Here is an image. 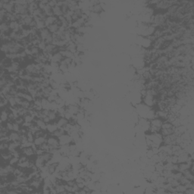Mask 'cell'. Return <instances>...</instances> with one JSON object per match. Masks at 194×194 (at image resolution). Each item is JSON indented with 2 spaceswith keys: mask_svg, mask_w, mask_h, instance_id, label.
Wrapping results in <instances>:
<instances>
[{
  "mask_svg": "<svg viewBox=\"0 0 194 194\" xmlns=\"http://www.w3.org/2000/svg\"><path fill=\"white\" fill-rule=\"evenodd\" d=\"M1 50L2 53L6 54H19L24 48L21 43L19 42L15 41H8L6 43H2L1 45Z\"/></svg>",
  "mask_w": 194,
  "mask_h": 194,
  "instance_id": "cell-1",
  "label": "cell"
},
{
  "mask_svg": "<svg viewBox=\"0 0 194 194\" xmlns=\"http://www.w3.org/2000/svg\"><path fill=\"white\" fill-rule=\"evenodd\" d=\"M145 137L146 139H150L156 147H159L162 144L163 136L162 135L160 132L159 133H149L148 132L147 133H146Z\"/></svg>",
  "mask_w": 194,
  "mask_h": 194,
  "instance_id": "cell-2",
  "label": "cell"
},
{
  "mask_svg": "<svg viewBox=\"0 0 194 194\" xmlns=\"http://www.w3.org/2000/svg\"><path fill=\"white\" fill-rule=\"evenodd\" d=\"M46 143L48 144L49 147V151L52 149H59L61 146L60 143H59V139L58 137H55L53 135L50 134L48 137L46 139Z\"/></svg>",
  "mask_w": 194,
  "mask_h": 194,
  "instance_id": "cell-3",
  "label": "cell"
},
{
  "mask_svg": "<svg viewBox=\"0 0 194 194\" xmlns=\"http://www.w3.org/2000/svg\"><path fill=\"white\" fill-rule=\"evenodd\" d=\"M143 101L145 105H146L149 107H152L157 104L158 102V98L155 96H151V95H146L145 96L143 97Z\"/></svg>",
  "mask_w": 194,
  "mask_h": 194,
  "instance_id": "cell-4",
  "label": "cell"
},
{
  "mask_svg": "<svg viewBox=\"0 0 194 194\" xmlns=\"http://www.w3.org/2000/svg\"><path fill=\"white\" fill-rule=\"evenodd\" d=\"M3 6L0 9H4L7 13H14V1H3Z\"/></svg>",
  "mask_w": 194,
  "mask_h": 194,
  "instance_id": "cell-5",
  "label": "cell"
},
{
  "mask_svg": "<svg viewBox=\"0 0 194 194\" xmlns=\"http://www.w3.org/2000/svg\"><path fill=\"white\" fill-rule=\"evenodd\" d=\"M21 153L22 155H26V156L28 157L29 159H34L33 157L37 156V155H36V151L33 149V147L32 146L22 148Z\"/></svg>",
  "mask_w": 194,
  "mask_h": 194,
  "instance_id": "cell-6",
  "label": "cell"
},
{
  "mask_svg": "<svg viewBox=\"0 0 194 194\" xmlns=\"http://www.w3.org/2000/svg\"><path fill=\"white\" fill-rule=\"evenodd\" d=\"M59 143H60V145H66V144H70V143H73L72 138L68 133H65L64 135H62L61 137L59 138Z\"/></svg>",
  "mask_w": 194,
  "mask_h": 194,
  "instance_id": "cell-7",
  "label": "cell"
},
{
  "mask_svg": "<svg viewBox=\"0 0 194 194\" xmlns=\"http://www.w3.org/2000/svg\"><path fill=\"white\" fill-rule=\"evenodd\" d=\"M0 30H1V33H3L6 35H9L10 33L12 32V30L9 26V22H2L0 24Z\"/></svg>",
  "mask_w": 194,
  "mask_h": 194,
  "instance_id": "cell-8",
  "label": "cell"
},
{
  "mask_svg": "<svg viewBox=\"0 0 194 194\" xmlns=\"http://www.w3.org/2000/svg\"><path fill=\"white\" fill-rule=\"evenodd\" d=\"M21 133L20 132L10 131L8 133V138H9L10 142H21Z\"/></svg>",
  "mask_w": 194,
  "mask_h": 194,
  "instance_id": "cell-9",
  "label": "cell"
},
{
  "mask_svg": "<svg viewBox=\"0 0 194 194\" xmlns=\"http://www.w3.org/2000/svg\"><path fill=\"white\" fill-rule=\"evenodd\" d=\"M59 153H61V155L64 156H70V153H71V150H70V146L69 144H66V145H62L60 146L59 149Z\"/></svg>",
  "mask_w": 194,
  "mask_h": 194,
  "instance_id": "cell-10",
  "label": "cell"
},
{
  "mask_svg": "<svg viewBox=\"0 0 194 194\" xmlns=\"http://www.w3.org/2000/svg\"><path fill=\"white\" fill-rule=\"evenodd\" d=\"M33 122H35V124L37 125L38 128L40 130H46V128H47V124L46 123L43 119L41 118H35Z\"/></svg>",
  "mask_w": 194,
  "mask_h": 194,
  "instance_id": "cell-11",
  "label": "cell"
},
{
  "mask_svg": "<svg viewBox=\"0 0 194 194\" xmlns=\"http://www.w3.org/2000/svg\"><path fill=\"white\" fill-rule=\"evenodd\" d=\"M65 59V58L63 57V55H61V52H56V53H55V54L52 55L51 60H50V61L59 64V63L61 62V61H63V59Z\"/></svg>",
  "mask_w": 194,
  "mask_h": 194,
  "instance_id": "cell-12",
  "label": "cell"
},
{
  "mask_svg": "<svg viewBox=\"0 0 194 194\" xmlns=\"http://www.w3.org/2000/svg\"><path fill=\"white\" fill-rule=\"evenodd\" d=\"M59 72L61 73V74H65V73H67L69 71V65H68L65 62L64 59H63V61H61V62L59 63Z\"/></svg>",
  "mask_w": 194,
  "mask_h": 194,
  "instance_id": "cell-13",
  "label": "cell"
},
{
  "mask_svg": "<svg viewBox=\"0 0 194 194\" xmlns=\"http://www.w3.org/2000/svg\"><path fill=\"white\" fill-rule=\"evenodd\" d=\"M41 50L39 49L37 46H31L30 47V55L34 58H37L41 53Z\"/></svg>",
  "mask_w": 194,
  "mask_h": 194,
  "instance_id": "cell-14",
  "label": "cell"
},
{
  "mask_svg": "<svg viewBox=\"0 0 194 194\" xmlns=\"http://www.w3.org/2000/svg\"><path fill=\"white\" fill-rule=\"evenodd\" d=\"M90 10L91 12L97 14H99L100 13H102V12H103V8H102V5H101V3H99V4L97 5L91 6L90 8Z\"/></svg>",
  "mask_w": 194,
  "mask_h": 194,
  "instance_id": "cell-15",
  "label": "cell"
},
{
  "mask_svg": "<svg viewBox=\"0 0 194 194\" xmlns=\"http://www.w3.org/2000/svg\"><path fill=\"white\" fill-rule=\"evenodd\" d=\"M55 123H56L58 128H64L68 124V120L65 118V117H60Z\"/></svg>",
  "mask_w": 194,
  "mask_h": 194,
  "instance_id": "cell-16",
  "label": "cell"
},
{
  "mask_svg": "<svg viewBox=\"0 0 194 194\" xmlns=\"http://www.w3.org/2000/svg\"><path fill=\"white\" fill-rule=\"evenodd\" d=\"M49 33H50V32H49V30H48L47 28H43V29H41L39 30V37H40L41 40H43V41L45 40V39L47 37V36L49 35Z\"/></svg>",
  "mask_w": 194,
  "mask_h": 194,
  "instance_id": "cell-17",
  "label": "cell"
},
{
  "mask_svg": "<svg viewBox=\"0 0 194 194\" xmlns=\"http://www.w3.org/2000/svg\"><path fill=\"white\" fill-rule=\"evenodd\" d=\"M57 20H58V18L55 17L54 15H53V16H49V17H47V18H46L45 21H44V22H45L46 27L47 28V27L50 26L51 24L55 23Z\"/></svg>",
  "mask_w": 194,
  "mask_h": 194,
  "instance_id": "cell-18",
  "label": "cell"
},
{
  "mask_svg": "<svg viewBox=\"0 0 194 194\" xmlns=\"http://www.w3.org/2000/svg\"><path fill=\"white\" fill-rule=\"evenodd\" d=\"M58 129V127H57L56 123L55 122H51V123L47 124V128H46V130H47L48 133H49L50 134L53 133V132L56 130Z\"/></svg>",
  "mask_w": 194,
  "mask_h": 194,
  "instance_id": "cell-19",
  "label": "cell"
},
{
  "mask_svg": "<svg viewBox=\"0 0 194 194\" xmlns=\"http://www.w3.org/2000/svg\"><path fill=\"white\" fill-rule=\"evenodd\" d=\"M52 12H53V15L56 17V18H59L61 16H63L62 11H61V7L56 6L55 7L52 8Z\"/></svg>",
  "mask_w": 194,
  "mask_h": 194,
  "instance_id": "cell-20",
  "label": "cell"
},
{
  "mask_svg": "<svg viewBox=\"0 0 194 194\" xmlns=\"http://www.w3.org/2000/svg\"><path fill=\"white\" fill-rule=\"evenodd\" d=\"M43 12L46 14V15L49 17V16H53V12H52V8L51 6H49V4L46 5L43 8Z\"/></svg>",
  "mask_w": 194,
  "mask_h": 194,
  "instance_id": "cell-21",
  "label": "cell"
},
{
  "mask_svg": "<svg viewBox=\"0 0 194 194\" xmlns=\"http://www.w3.org/2000/svg\"><path fill=\"white\" fill-rule=\"evenodd\" d=\"M154 166H155V171H157V172L160 173V174L163 171H164V168H165L164 163L162 162H159L155 163Z\"/></svg>",
  "mask_w": 194,
  "mask_h": 194,
  "instance_id": "cell-22",
  "label": "cell"
},
{
  "mask_svg": "<svg viewBox=\"0 0 194 194\" xmlns=\"http://www.w3.org/2000/svg\"><path fill=\"white\" fill-rule=\"evenodd\" d=\"M65 133H65L64 128H58L56 130H55V131L52 133V135H53L54 137H55L59 138L60 137H61L62 135H64Z\"/></svg>",
  "mask_w": 194,
  "mask_h": 194,
  "instance_id": "cell-23",
  "label": "cell"
},
{
  "mask_svg": "<svg viewBox=\"0 0 194 194\" xmlns=\"http://www.w3.org/2000/svg\"><path fill=\"white\" fill-rule=\"evenodd\" d=\"M183 175H184V177H185L186 178L188 179V180H191V181H193L194 174L190 171V169H189V170H187V171H184V172H183Z\"/></svg>",
  "mask_w": 194,
  "mask_h": 194,
  "instance_id": "cell-24",
  "label": "cell"
},
{
  "mask_svg": "<svg viewBox=\"0 0 194 194\" xmlns=\"http://www.w3.org/2000/svg\"><path fill=\"white\" fill-rule=\"evenodd\" d=\"M26 136H27V138H28V142H30V143H33V141H34V139H35V136H34L33 133H32V132L29 131L28 133H27V134H26Z\"/></svg>",
  "mask_w": 194,
  "mask_h": 194,
  "instance_id": "cell-25",
  "label": "cell"
},
{
  "mask_svg": "<svg viewBox=\"0 0 194 194\" xmlns=\"http://www.w3.org/2000/svg\"><path fill=\"white\" fill-rule=\"evenodd\" d=\"M21 127H22V126H21L20 124H18V123H16L15 122H13V131L20 132Z\"/></svg>",
  "mask_w": 194,
  "mask_h": 194,
  "instance_id": "cell-26",
  "label": "cell"
},
{
  "mask_svg": "<svg viewBox=\"0 0 194 194\" xmlns=\"http://www.w3.org/2000/svg\"><path fill=\"white\" fill-rule=\"evenodd\" d=\"M153 155H154V153H153V150H152L151 149H149V150H148V151H147V153H146L147 158H148V159H151Z\"/></svg>",
  "mask_w": 194,
  "mask_h": 194,
  "instance_id": "cell-27",
  "label": "cell"
},
{
  "mask_svg": "<svg viewBox=\"0 0 194 194\" xmlns=\"http://www.w3.org/2000/svg\"><path fill=\"white\" fill-rule=\"evenodd\" d=\"M57 2H58V1H55V0H53V1H49L48 4L51 6L52 8H54V7H55V6H57Z\"/></svg>",
  "mask_w": 194,
  "mask_h": 194,
  "instance_id": "cell-28",
  "label": "cell"
},
{
  "mask_svg": "<svg viewBox=\"0 0 194 194\" xmlns=\"http://www.w3.org/2000/svg\"><path fill=\"white\" fill-rule=\"evenodd\" d=\"M186 194H194V188H187L185 191Z\"/></svg>",
  "mask_w": 194,
  "mask_h": 194,
  "instance_id": "cell-29",
  "label": "cell"
}]
</instances>
